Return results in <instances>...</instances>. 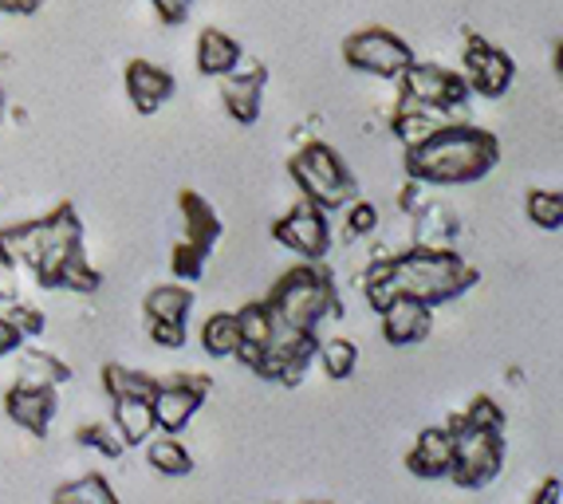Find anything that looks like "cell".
Returning a JSON list of instances; mask_svg holds the SVG:
<instances>
[{
    "instance_id": "f6af8a7d",
    "label": "cell",
    "mask_w": 563,
    "mask_h": 504,
    "mask_svg": "<svg viewBox=\"0 0 563 504\" xmlns=\"http://www.w3.org/2000/svg\"><path fill=\"white\" fill-rule=\"evenodd\" d=\"M552 67H555V72H560V67H563V52H560V40H555V44H552Z\"/></svg>"
},
{
    "instance_id": "8992f818",
    "label": "cell",
    "mask_w": 563,
    "mask_h": 504,
    "mask_svg": "<svg viewBox=\"0 0 563 504\" xmlns=\"http://www.w3.org/2000/svg\"><path fill=\"white\" fill-rule=\"evenodd\" d=\"M343 59H347V67H355V72L395 84L398 75L406 72V64L413 59V47L390 29H363L343 40Z\"/></svg>"
},
{
    "instance_id": "d590c367",
    "label": "cell",
    "mask_w": 563,
    "mask_h": 504,
    "mask_svg": "<svg viewBox=\"0 0 563 504\" xmlns=\"http://www.w3.org/2000/svg\"><path fill=\"white\" fill-rule=\"evenodd\" d=\"M99 284H103V276H99V269L87 261L84 252H79L76 261L59 272V288H67V292H84L87 296V292H99Z\"/></svg>"
},
{
    "instance_id": "83f0119b",
    "label": "cell",
    "mask_w": 563,
    "mask_h": 504,
    "mask_svg": "<svg viewBox=\"0 0 563 504\" xmlns=\"http://www.w3.org/2000/svg\"><path fill=\"white\" fill-rule=\"evenodd\" d=\"M316 363H320V371L328 374V379L343 383V379H351V374L358 371V347L343 336L320 339V347H316Z\"/></svg>"
},
{
    "instance_id": "4316f807",
    "label": "cell",
    "mask_w": 563,
    "mask_h": 504,
    "mask_svg": "<svg viewBox=\"0 0 563 504\" xmlns=\"http://www.w3.org/2000/svg\"><path fill=\"white\" fill-rule=\"evenodd\" d=\"M363 299H366V308L375 311H383L390 299L398 296V284H395V272H390V256H371V264H366V272H363Z\"/></svg>"
},
{
    "instance_id": "7402d4cb",
    "label": "cell",
    "mask_w": 563,
    "mask_h": 504,
    "mask_svg": "<svg viewBox=\"0 0 563 504\" xmlns=\"http://www.w3.org/2000/svg\"><path fill=\"white\" fill-rule=\"evenodd\" d=\"M410 217H413V244H422V249H453L457 221H453V213L445 206L422 201Z\"/></svg>"
},
{
    "instance_id": "836d02e7",
    "label": "cell",
    "mask_w": 563,
    "mask_h": 504,
    "mask_svg": "<svg viewBox=\"0 0 563 504\" xmlns=\"http://www.w3.org/2000/svg\"><path fill=\"white\" fill-rule=\"evenodd\" d=\"M343 229L347 237H375L378 233V206L375 201H363V197H351L347 206H343Z\"/></svg>"
},
{
    "instance_id": "ac0fdd59",
    "label": "cell",
    "mask_w": 563,
    "mask_h": 504,
    "mask_svg": "<svg viewBox=\"0 0 563 504\" xmlns=\"http://www.w3.org/2000/svg\"><path fill=\"white\" fill-rule=\"evenodd\" d=\"M453 465V434L445 426H426L406 453V469L413 476H450Z\"/></svg>"
},
{
    "instance_id": "4dcf8cb0",
    "label": "cell",
    "mask_w": 563,
    "mask_h": 504,
    "mask_svg": "<svg viewBox=\"0 0 563 504\" xmlns=\"http://www.w3.org/2000/svg\"><path fill=\"white\" fill-rule=\"evenodd\" d=\"M528 209V221L536 224V229H548V233H560L563 224V194L560 189H532L525 201Z\"/></svg>"
},
{
    "instance_id": "60d3db41",
    "label": "cell",
    "mask_w": 563,
    "mask_h": 504,
    "mask_svg": "<svg viewBox=\"0 0 563 504\" xmlns=\"http://www.w3.org/2000/svg\"><path fill=\"white\" fill-rule=\"evenodd\" d=\"M16 296H20V269L0 256V304H9Z\"/></svg>"
},
{
    "instance_id": "d6a6232c",
    "label": "cell",
    "mask_w": 563,
    "mask_h": 504,
    "mask_svg": "<svg viewBox=\"0 0 563 504\" xmlns=\"http://www.w3.org/2000/svg\"><path fill=\"white\" fill-rule=\"evenodd\" d=\"M79 441H84L87 449H95V453H103L107 461H119L122 449H126V441L114 430V421H91V426L79 430Z\"/></svg>"
},
{
    "instance_id": "f1b7e54d",
    "label": "cell",
    "mask_w": 563,
    "mask_h": 504,
    "mask_svg": "<svg viewBox=\"0 0 563 504\" xmlns=\"http://www.w3.org/2000/svg\"><path fill=\"white\" fill-rule=\"evenodd\" d=\"M52 501L56 504H114L119 496H114L111 481H107L103 473H84L79 481H71V485L56 489Z\"/></svg>"
},
{
    "instance_id": "5b68a950",
    "label": "cell",
    "mask_w": 563,
    "mask_h": 504,
    "mask_svg": "<svg viewBox=\"0 0 563 504\" xmlns=\"http://www.w3.org/2000/svg\"><path fill=\"white\" fill-rule=\"evenodd\" d=\"M445 430L453 434V465L450 476L461 489H485L497 481L500 465H505V441L497 430H481V426H465L457 418H450Z\"/></svg>"
},
{
    "instance_id": "277c9868",
    "label": "cell",
    "mask_w": 563,
    "mask_h": 504,
    "mask_svg": "<svg viewBox=\"0 0 563 504\" xmlns=\"http://www.w3.org/2000/svg\"><path fill=\"white\" fill-rule=\"evenodd\" d=\"M291 178L300 186V194L316 206H323L328 213L343 209L351 197L358 194L355 189V174L343 158H339V150L328 146V142H303L288 162Z\"/></svg>"
},
{
    "instance_id": "6da1fadb",
    "label": "cell",
    "mask_w": 563,
    "mask_h": 504,
    "mask_svg": "<svg viewBox=\"0 0 563 504\" xmlns=\"http://www.w3.org/2000/svg\"><path fill=\"white\" fill-rule=\"evenodd\" d=\"M500 158V142L485 127L473 122H445L442 131L426 139L422 146L406 150V178L422 182L430 189L473 186L493 174Z\"/></svg>"
},
{
    "instance_id": "7bdbcfd3",
    "label": "cell",
    "mask_w": 563,
    "mask_h": 504,
    "mask_svg": "<svg viewBox=\"0 0 563 504\" xmlns=\"http://www.w3.org/2000/svg\"><path fill=\"white\" fill-rule=\"evenodd\" d=\"M40 4H44V0H0V12H9V17H32V12H40Z\"/></svg>"
},
{
    "instance_id": "4fadbf2b",
    "label": "cell",
    "mask_w": 563,
    "mask_h": 504,
    "mask_svg": "<svg viewBox=\"0 0 563 504\" xmlns=\"http://www.w3.org/2000/svg\"><path fill=\"white\" fill-rule=\"evenodd\" d=\"M4 410H9V418L16 421L20 430H29V434H36V438H44L47 426H52V418H56V410H59L56 386L24 383V379H16V383H12V391L4 394Z\"/></svg>"
},
{
    "instance_id": "5bb4252c",
    "label": "cell",
    "mask_w": 563,
    "mask_h": 504,
    "mask_svg": "<svg viewBox=\"0 0 563 504\" xmlns=\"http://www.w3.org/2000/svg\"><path fill=\"white\" fill-rule=\"evenodd\" d=\"M122 84H126L131 107L139 114H158L162 107L174 99V91H178V79H174L162 64H151V59H131V64H126V75H122Z\"/></svg>"
},
{
    "instance_id": "9a60e30c",
    "label": "cell",
    "mask_w": 563,
    "mask_h": 504,
    "mask_svg": "<svg viewBox=\"0 0 563 504\" xmlns=\"http://www.w3.org/2000/svg\"><path fill=\"white\" fill-rule=\"evenodd\" d=\"M264 87H268L264 67H236V72L221 75V103H225L229 119L253 127L264 111Z\"/></svg>"
},
{
    "instance_id": "74e56055",
    "label": "cell",
    "mask_w": 563,
    "mask_h": 504,
    "mask_svg": "<svg viewBox=\"0 0 563 504\" xmlns=\"http://www.w3.org/2000/svg\"><path fill=\"white\" fill-rule=\"evenodd\" d=\"M4 316L12 319V327H16V331H20L24 339L44 336V327H47L44 311L32 308V304H20V299H9V304H4Z\"/></svg>"
},
{
    "instance_id": "8fae6325",
    "label": "cell",
    "mask_w": 563,
    "mask_h": 504,
    "mask_svg": "<svg viewBox=\"0 0 563 504\" xmlns=\"http://www.w3.org/2000/svg\"><path fill=\"white\" fill-rule=\"evenodd\" d=\"M44 221H47L44 256H40V264L32 269V276L40 281V288H59V272L84 252V224H79L71 206H59L56 213H47Z\"/></svg>"
},
{
    "instance_id": "ffe728a7",
    "label": "cell",
    "mask_w": 563,
    "mask_h": 504,
    "mask_svg": "<svg viewBox=\"0 0 563 504\" xmlns=\"http://www.w3.org/2000/svg\"><path fill=\"white\" fill-rule=\"evenodd\" d=\"M111 421H114V430H119V438L126 441V446H146V441L158 434L151 398H139V394L111 398Z\"/></svg>"
},
{
    "instance_id": "603a6c76",
    "label": "cell",
    "mask_w": 563,
    "mask_h": 504,
    "mask_svg": "<svg viewBox=\"0 0 563 504\" xmlns=\"http://www.w3.org/2000/svg\"><path fill=\"white\" fill-rule=\"evenodd\" d=\"M178 209H181V221H186V241H194L201 252H209L221 241V221H217L213 206H209L201 194L186 189V194L178 197Z\"/></svg>"
},
{
    "instance_id": "9c48e42d",
    "label": "cell",
    "mask_w": 563,
    "mask_h": 504,
    "mask_svg": "<svg viewBox=\"0 0 563 504\" xmlns=\"http://www.w3.org/2000/svg\"><path fill=\"white\" fill-rule=\"evenodd\" d=\"M276 244H284L288 252H296L300 261H323L331 249V213L308 197H300L280 221L273 224Z\"/></svg>"
},
{
    "instance_id": "7a4b0ae2",
    "label": "cell",
    "mask_w": 563,
    "mask_h": 504,
    "mask_svg": "<svg viewBox=\"0 0 563 504\" xmlns=\"http://www.w3.org/2000/svg\"><path fill=\"white\" fill-rule=\"evenodd\" d=\"M390 272H395V284L402 296H413L438 308V304H450L461 292H470L477 284V269L465 264V256L453 249H422V244H410L406 252L390 256Z\"/></svg>"
},
{
    "instance_id": "e0dca14e",
    "label": "cell",
    "mask_w": 563,
    "mask_h": 504,
    "mask_svg": "<svg viewBox=\"0 0 563 504\" xmlns=\"http://www.w3.org/2000/svg\"><path fill=\"white\" fill-rule=\"evenodd\" d=\"M236 327H241V343H236L233 359L253 371L261 351L273 343V336H276V316H273V308H268V299L244 304V308L236 311Z\"/></svg>"
},
{
    "instance_id": "f35d334b",
    "label": "cell",
    "mask_w": 563,
    "mask_h": 504,
    "mask_svg": "<svg viewBox=\"0 0 563 504\" xmlns=\"http://www.w3.org/2000/svg\"><path fill=\"white\" fill-rule=\"evenodd\" d=\"M146 336H151L154 347L181 351V347H186V324H181V319H146Z\"/></svg>"
},
{
    "instance_id": "d6986e66",
    "label": "cell",
    "mask_w": 563,
    "mask_h": 504,
    "mask_svg": "<svg viewBox=\"0 0 563 504\" xmlns=\"http://www.w3.org/2000/svg\"><path fill=\"white\" fill-rule=\"evenodd\" d=\"M445 122H450V114H445V111H433V107H422V103H413V99H402V103H398V111L390 114V134H395L402 150H413V146H422L426 139H433Z\"/></svg>"
},
{
    "instance_id": "52a82bcc",
    "label": "cell",
    "mask_w": 563,
    "mask_h": 504,
    "mask_svg": "<svg viewBox=\"0 0 563 504\" xmlns=\"http://www.w3.org/2000/svg\"><path fill=\"white\" fill-rule=\"evenodd\" d=\"M461 79H465L470 95L500 99V95H508L512 84H517V64H512V56L500 52L497 44H488L485 36L470 32L465 47H461Z\"/></svg>"
},
{
    "instance_id": "bcb514c9",
    "label": "cell",
    "mask_w": 563,
    "mask_h": 504,
    "mask_svg": "<svg viewBox=\"0 0 563 504\" xmlns=\"http://www.w3.org/2000/svg\"><path fill=\"white\" fill-rule=\"evenodd\" d=\"M4 114H9V99H4V91H0V122H4Z\"/></svg>"
},
{
    "instance_id": "30bf717a",
    "label": "cell",
    "mask_w": 563,
    "mask_h": 504,
    "mask_svg": "<svg viewBox=\"0 0 563 504\" xmlns=\"http://www.w3.org/2000/svg\"><path fill=\"white\" fill-rule=\"evenodd\" d=\"M316 347H320V331H300V327L276 324L273 343L261 351L253 371L261 374V379H276V383H284V386H296L300 374L308 371V363L316 359Z\"/></svg>"
},
{
    "instance_id": "2e32d148",
    "label": "cell",
    "mask_w": 563,
    "mask_h": 504,
    "mask_svg": "<svg viewBox=\"0 0 563 504\" xmlns=\"http://www.w3.org/2000/svg\"><path fill=\"white\" fill-rule=\"evenodd\" d=\"M378 319H383V339H386V343H390V347H413V343H422V339L430 336L433 308H430V304H422V299L402 296V292H398V296L390 299L383 311H378Z\"/></svg>"
},
{
    "instance_id": "ba28073f",
    "label": "cell",
    "mask_w": 563,
    "mask_h": 504,
    "mask_svg": "<svg viewBox=\"0 0 563 504\" xmlns=\"http://www.w3.org/2000/svg\"><path fill=\"white\" fill-rule=\"evenodd\" d=\"M395 84H402V99H413V103L433 107V111L445 114L461 111V107L470 103V87H465L461 72H450L442 64H418V59H410Z\"/></svg>"
},
{
    "instance_id": "8d00e7d4",
    "label": "cell",
    "mask_w": 563,
    "mask_h": 504,
    "mask_svg": "<svg viewBox=\"0 0 563 504\" xmlns=\"http://www.w3.org/2000/svg\"><path fill=\"white\" fill-rule=\"evenodd\" d=\"M461 421H465V426H481V430L505 434V410H500L497 398H488V394L473 398L470 410H461Z\"/></svg>"
},
{
    "instance_id": "44dd1931",
    "label": "cell",
    "mask_w": 563,
    "mask_h": 504,
    "mask_svg": "<svg viewBox=\"0 0 563 504\" xmlns=\"http://www.w3.org/2000/svg\"><path fill=\"white\" fill-rule=\"evenodd\" d=\"M198 72L209 75V79H221V75L236 72V67L244 64V47L236 36H229V32L221 29H206L198 36Z\"/></svg>"
},
{
    "instance_id": "f546056e",
    "label": "cell",
    "mask_w": 563,
    "mask_h": 504,
    "mask_svg": "<svg viewBox=\"0 0 563 504\" xmlns=\"http://www.w3.org/2000/svg\"><path fill=\"white\" fill-rule=\"evenodd\" d=\"M103 386L111 398H122V394H139V398H151L158 379L151 374L134 371V366H122V363H107L103 366Z\"/></svg>"
},
{
    "instance_id": "cb8c5ba5",
    "label": "cell",
    "mask_w": 563,
    "mask_h": 504,
    "mask_svg": "<svg viewBox=\"0 0 563 504\" xmlns=\"http://www.w3.org/2000/svg\"><path fill=\"white\" fill-rule=\"evenodd\" d=\"M146 461H151L154 473L162 476H189L194 473V458H189V449L178 441V434H154L146 441Z\"/></svg>"
},
{
    "instance_id": "7c38bea8",
    "label": "cell",
    "mask_w": 563,
    "mask_h": 504,
    "mask_svg": "<svg viewBox=\"0 0 563 504\" xmlns=\"http://www.w3.org/2000/svg\"><path fill=\"white\" fill-rule=\"evenodd\" d=\"M209 394L206 379H189V374H174V379H158L151 394L154 421H158L162 434H181L189 421L198 418L201 402Z\"/></svg>"
},
{
    "instance_id": "e575fe53",
    "label": "cell",
    "mask_w": 563,
    "mask_h": 504,
    "mask_svg": "<svg viewBox=\"0 0 563 504\" xmlns=\"http://www.w3.org/2000/svg\"><path fill=\"white\" fill-rule=\"evenodd\" d=\"M206 256L209 252H201L198 244L181 237V241L174 244V252H169V272H174L178 281H201V272H206Z\"/></svg>"
},
{
    "instance_id": "ee69618b",
    "label": "cell",
    "mask_w": 563,
    "mask_h": 504,
    "mask_svg": "<svg viewBox=\"0 0 563 504\" xmlns=\"http://www.w3.org/2000/svg\"><path fill=\"white\" fill-rule=\"evenodd\" d=\"M532 504H560V476H548L544 485L532 493Z\"/></svg>"
},
{
    "instance_id": "d4e9b609",
    "label": "cell",
    "mask_w": 563,
    "mask_h": 504,
    "mask_svg": "<svg viewBox=\"0 0 563 504\" xmlns=\"http://www.w3.org/2000/svg\"><path fill=\"white\" fill-rule=\"evenodd\" d=\"M189 308H194V292L186 284H158L142 299V316L146 319H181L186 324Z\"/></svg>"
},
{
    "instance_id": "b9f144b4",
    "label": "cell",
    "mask_w": 563,
    "mask_h": 504,
    "mask_svg": "<svg viewBox=\"0 0 563 504\" xmlns=\"http://www.w3.org/2000/svg\"><path fill=\"white\" fill-rule=\"evenodd\" d=\"M20 347H24V336H20L16 327H12L9 316H0V359L16 355Z\"/></svg>"
},
{
    "instance_id": "484cf974",
    "label": "cell",
    "mask_w": 563,
    "mask_h": 504,
    "mask_svg": "<svg viewBox=\"0 0 563 504\" xmlns=\"http://www.w3.org/2000/svg\"><path fill=\"white\" fill-rule=\"evenodd\" d=\"M236 343H241V327H236V311H213L201 324V347L209 359H233Z\"/></svg>"
},
{
    "instance_id": "3957f363",
    "label": "cell",
    "mask_w": 563,
    "mask_h": 504,
    "mask_svg": "<svg viewBox=\"0 0 563 504\" xmlns=\"http://www.w3.org/2000/svg\"><path fill=\"white\" fill-rule=\"evenodd\" d=\"M268 308L276 324L300 327V331H320L323 319H335L339 296L331 284V272L320 261H303L288 269L268 292Z\"/></svg>"
},
{
    "instance_id": "1f68e13d",
    "label": "cell",
    "mask_w": 563,
    "mask_h": 504,
    "mask_svg": "<svg viewBox=\"0 0 563 504\" xmlns=\"http://www.w3.org/2000/svg\"><path fill=\"white\" fill-rule=\"evenodd\" d=\"M20 379L24 383H47V386H59L71 379V371H67V363H59L56 355H47V351H24V363H20Z\"/></svg>"
},
{
    "instance_id": "ab89813d",
    "label": "cell",
    "mask_w": 563,
    "mask_h": 504,
    "mask_svg": "<svg viewBox=\"0 0 563 504\" xmlns=\"http://www.w3.org/2000/svg\"><path fill=\"white\" fill-rule=\"evenodd\" d=\"M151 4H154V12H158L162 24H169V29L186 24L189 9H194V0H151Z\"/></svg>"
}]
</instances>
